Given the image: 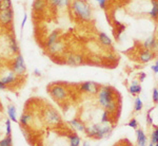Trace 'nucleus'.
<instances>
[{
	"label": "nucleus",
	"instance_id": "14",
	"mask_svg": "<svg viewBox=\"0 0 158 146\" xmlns=\"http://www.w3.org/2000/svg\"><path fill=\"white\" fill-rule=\"evenodd\" d=\"M16 80H17V74H16L15 72H9V74L6 75V76H4V77L1 78V81H2V83L4 85H5L6 87L7 86H10V85L14 84L16 82Z\"/></svg>",
	"mask_w": 158,
	"mask_h": 146
},
{
	"label": "nucleus",
	"instance_id": "15",
	"mask_svg": "<svg viewBox=\"0 0 158 146\" xmlns=\"http://www.w3.org/2000/svg\"><path fill=\"white\" fill-rule=\"evenodd\" d=\"M58 37H59V31H53L52 33L48 36V38H46V45H44L46 48L51 47L53 44H55V42L58 40Z\"/></svg>",
	"mask_w": 158,
	"mask_h": 146
},
{
	"label": "nucleus",
	"instance_id": "2",
	"mask_svg": "<svg viewBox=\"0 0 158 146\" xmlns=\"http://www.w3.org/2000/svg\"><path fill=\"white\" fill-rule=\"evenodd\" d=\"M70 9L73 15L80 20L90 21L92 19L91 6L85 0H72L70 3Z\"/></svg>",
	"mask_w": 158,
	"mask_h": 146
},
{
	"label": "nucleus",
	"instance_id": "38",
	"mask_svg": "<svg viewBox=\"0 0 158 146\" xmlns=\"http://www.w3.org/2000/svg\"><path fill=\"white\" fill-rule=\"evenodd\" d=\"M151 68H152V70H153L154 72H155V73H158V59H157V62H156L155 65L152 66Z\"/></svg>",
	"mask_w": 158,
	"mask_h": 146
},
{
	"label": "nucleus",
	"instance_id": "33",
	"mask_svg": "<svg viewBox=\"0 0 158 146\" xmlns=\"http://www.w3.org/2000/svg\"><path fill=\"white\" fill-rule=\"evenodd\" d=\"M153 101L155 104L158 103V89L157 88H154L153 89Z\"/></svg>",
	"mask_w": 158,
	"mask_h": 146
},
{
	"label": "nucleus",
	"instance_id": "26",
	"mask_svg": "<svg viewBox=\"0 0 158 146\" xmlns=\"http://www.w3.org/2000/svg\"><path fill=\"white\" fill-rule=\"evenodd\" d=\"M70 145L71 146H79L80 145V138L76 134L70 136Z\"/></svg>",
	"mask_w": 158,
	"mask_h": 146
},
{
	"label": "nucleus",
	"instance_id": "1",
	"mask_svg": "<svg viewBox=\"0 0 158 146\" xmlns=\"http://www.w3.org/2000/svg\"><path fill=\"white\" fill-rule=\"evenodd\" d=\"M98 101L104 108L106 109L109 113H113L117 108V104L114 99V90L111 87L102 86L98 92Z\"/></svg>",
	"mask_w": 158,
	"mask_h": 146
},
{
	"label": "nucleus",
	"instance_id": "8",
	"mask_svg": "<svg viewBox=\"0 0 158 146\" xmlns=\"http://www.w3.org/2000/svg\"><path fill=\"white\" fill-rule=\"evenodd\" d=\"M64 62L69 66H80L84 62V60H83V56L81 54L67 53V55L64 56Z\"/></svg>",
	"mask_w": 158,
	"mask_h": 146
},
{
	"label": "nucleus",
	"instance_id": "34",
	"mask_svg": "<svg viewBox=\"0 0 158 146\" xmlns=\"http://www.w3.org/2000/svg\"><path fill=\"white\" fill-rule=\"evenodd\" d=\"M106 59L108 60H110V62H116L117 60V55L116 54H114V53H111V54H109V55L106 56Z\"/></svg>",
	"mask_w": 158,
	"mask_h": 146
},
{
	"label": "nucleus",
	"instance_id": "7",
	"mask_svg": "<svg viewBox=\"0 0 158 146\" xmlns=\"http://www.w3.org/2000/svg\"><path fill=\"white\" fill-rule=\"evenodd\" d=\"M85 132H86V134H88L89 137L93 138V139H96V140H99V139L104 138V131H102V126L99 124H95L90 126V127H86Z\"/></svg>",
	"mask_w": 158,
	"mask_h": 146
},
{
	"label": "nucleus",
	"instance_id": "19",
	"mask_svg": "<svg viewBox=\"0 0 158 146\" xmlns=\"http://www.w3.org/2000/svg\"><path fill=\"white\" fill-rule=\"evenodd\" d=\"M137 136V144L138 146H146V137L144 132L141 129H137L136 130Z\"/></svg>",
	"mask_w": 158,
	"mask_h": 146
},
{
	"label": "nucleus",
	"instance_id": "6",
	"mask_svg": "<svg viewBox=\"0 0 158 146\" xmlns=\"http://www.w3.org/2000/svg\"><path fill=\"white\" fill-rule=\"evenodd\" d=\"M13 19H14V10L13 9L0 11V25L6 28L12 25Z\"/></svg>",
	"mask_w": 158,
	"mask_h": 146
},
{
	"label": "nucleus",
	"instance_id": "4",
	"mask_svg": "<svg viewBox=\"0 0 158 146\" xmlns=\"http://www.w3.org/2000/svg\"><path fill=\"white\" fill-rule=\"evenodd\" d=\"M48 91L50 92L51 97L56 101H63L67 97V88L62 85H52L50 88H48Z\"/></svg>",
	"mask_w": 158,
	"mask_h": 146
},
{
	"label": "nucleus",
	"instance_id": "17",
	"mask_svg": "<svg viewBox=\"0 0 158 146\" xmlns=\"http://www.w3.org/2000/svg\"><path fill=\"white\" fill-rule=\"evenodd\" d=\"M153 57H154V53L152 51H150V50L143 51L139 55V59L141 62H149L150 60H152Z\"/></svg>",
	"mask_w": 158,
	"mask_h": 146
},
{
	"label": "nucleus",
	"instance_id": "10",
	"mask_svg": "<svg viewBox=\"0 0 158 146\" xmlns=\"http://www.w3.org/2000/svg\"><path fill=\"white\" fill-rule=\"evenodd\" d=\"M64 44L62 42V40H57L55 44H53L51 47L46 48L48 53L51 55H57V54H61L64 51Z\"/></svg>",
	"mask_w": 158,
	"mask_h": 146
},
{
	"label": "nucleus",
	"instance_id": "27",
	"mask_svg": "<svg viewBox=\"0 0 158 146\" xmlns=\"http://www.w3.org/2000/svg\"><path fill=\"white\" fill-rule=\"evenodd\" d=\"M142 106L143 104L141 99L137 97L136 99H135V102H134V110H135V111H140V110L142 109Z\"/></svg>",
	"mask_w": 158,
	"mask_h": 146
},
{
	"label": "nucleus",
	"instance_id": "23",
	"mask_svg": "<svg viewBox=\"0 0 158 146\" xmlns=\"http://www.w3.org/2000/svg\"><path fill=\"white\" fill-rule=\"evenodd\" d=\"M150 16L152 18H157L158 17V0H153L152 1V10L150 11Z\"/></svg>",
	"mask_w": 158,
	"mask_h": 146
},
{
	"label": "nucleus",
	"instance_id": "5",
	"mask_svg": "<svg viewBox=\"0 0 158 146\" xmlns=\"http://www.w3.org/2000/svg\"><path fill=\"white\" fill-rule=\"evenodd\" d=\"M12 71L15 72L17 75H23L27 71V66L23 56L19 53L15 56L14 62L12 64Z\"/></svg>",
	"mask_w": 158,
	"mask_h": 146
},
{
	"label": "nucleus",
	"instance_id": "13",
	"mask_svg": "<svg viewBox=\"0 0 158 146\" xmlns=\"http://www.w3.org/2000/svg\"><path fill=\"white\" fill-rule=\"evenodd\" d=\"M69 124L72 126V127L75 129V130L77 131H81V132H85V129H86V127L84 126V124L82 123L80 120H78V119H73L72 121L69 122Z\"/></svg>",
	"mask_w": 158,
	"mask_h": 146
},
{
	"label": "nucleus",
	"instance_id": "30",
	"mask_svg": "<svg viewBox=\"0 0 158 146\" xmlns=\"http://www.w3.org/2000/svg\"><path fill=\"white\" fill-rule=\"evenodd\" d=\"M129 126L130 127H132L133 129H135V130H137L138 129V123H137V121L135 120V119H133V120H131V121L129 122Z\"/></svg>",
	"mask_w": 158,
	"mask_h": 146
},
{
	"label": "nucleus",
	"instance_id": "25",
	"mask_svg": "<svg viewBox=\"0 0 158 146\" xmlns=\"http://www.w3.org/2000/svg\"><path fill=\"white\" fill-rule=\"evenodd\" d=\"M0 146H13V140L12 136H5L3 140L0 141Z\"/></svg>",
	"mask_w": 158,
	"mask_h": 146
},
{
	"label": "nucleus",
	"instance_id": "20",
	"mask_svg": "<svg viewBox=\"0 0 158 146\" xmlns=\"http://www.w3.org/2000/svg\"><path fill=\"white\" fill-rule=\"evenodd\" d=\"M10 51L12 54H19V46L18 42L16 40V38L14 36L10 37Z\"/></svg>",
	"mask_w": 158,
	"mask_h": 146
},
{
	"label": "nucleus",
	"instance_id": "3",
	"mask_svg": "<svg viewBox=\"0 0 158 146\" xmlns=\"http://www.w3.org/2000/svg\"><path fill=\"white\" fill-rule=\"evenodd\" d=\"M43 120L44 123L49 126H57L61 123V118L54 108L52 107H46L43 111Z\"/></svg>",
	"mask_w": 158,
	"mask_h": 146
},
{
	"label": "nucleus",
	"instance_id": "29",
	"mask_svg": "<svg viewBox=\"0 0 158 146\" xmlns=\"http://www.w3.org/2000/svg\"><path fill=\"white\" fill-rule=\"evenodd\" d=\"M60 1L61 0H48L50 5L52 6V8H56V9H58V6L60 4Z\"/></svg>",
	"mask_w": 158,
	"mask_h": 146
},
{
	"label": "nucleus",
	"instance_id": "37",
	"mask_svg": "<svg viewBox=\"0 0 158 146\" xmlns=\"http://www.w3.org/2000/svg\"><path fill=\"white\" fill-rule=\"evenodd\" d=\"M98 3H99V5H100L101 9H104L106 8V0H97Z\"/></svg>",
	"mask_w": 158,
	"mask_h": 146
},
{
	"label": "nucleus",
	"instance_id": "12",
	"mask_svg": "<svg viewBox=\"0 0 158 146\" xmlns=\"http://www.w3.org/2000/svg\"><path fill=\"white\" fill-rule=\"evenodd\" d=\"M19 122H20L21 126L27 128L33 123V115L31 114V113H29V112H22V114L20 115Z\"/></svg>",
	"mask_w": 158,
	"mask_h": 146
},
{
	"label": "nucleus",
	"instance_id": "40",
	"mask_svg": "<svg viewBox=\"0 0 158 146\" xmlns=\"http://www.w3.org/2000/svg\"><path fill=\"white\" fill-rule=\"evenodd\" d=\"M6 88V86L2 83V81H1V78H0V90H4Z\"/></svg>",
	"mask_w": 158,
	"mask_h": 146
},
{
	"label": "nucleus",
	"instance_id": "32",
	"mask_svg": "<svg viewBox=\"0 0 158 146\" xmlns=\"http://www.w3.org/2000/svg\"><path fill=\"white\" fill-rule=\"evenodd\" d=\"M5 126H6V136H10L12 134V127H11V120H6V123H5Z\"/></svg>",
	"mask_w": 158,
	"mask_h": 146
},
{
	"label": "nucleus",
	"instance_id": "39",
	"mask_svg": "<svg viewBox=\"0 0 158 146\" xmlns=\"http://www.w3.org/2000/svg\"><path fill=\"white\" fill-rule=\"evenodd\" d=\"M93 62H95V64H100L101 58L100 57H93Z\"/></svg>",
	"mask_w": 158,
	"mask_h": 146
},
{
	"label": "nucleus",
	"instance_id": "9",
	"mask_svg": "<svg viewBox=\"0 0 158 146\" xmlns=\"http://www.w3.org/2000/svg\"><path fill=\"white\" fill-rule=\"evenodd\" d=\"M100 87L95 82H85L80 85V91L89 94H96L99 92Z\"/></svg>",
	"mask_w": 158,
	"mask_h": 146
},
{
	"label": "nucleus",
	"instance_id": "24",
	"mask_svg": "<svg viewBox=\"0 0 158 146\" xmlns=\"http://www.w3.org/2000/svg\"><path fill=\"white\" fill-rule=\"evenodd\" d=\"M12 9V1L11 0H0V11Z\"/></svg>",
	"mask_w": 158,
	"mask_h": 146
},
{
	"label": "nucleus",
	"instance_id": "21",
	"mask_svg": "<svg viewBox=\"0 0 158 146\" xmlns=\"http://www.w3.org/2000/svg\"><path fill=\"white\" fill-rule=\"evenodd\" d=\"M129 91H130V93H132L133 95H136V94L141 92V86L138 84V82L137 81H133L132 86L129 88Z\"/></svg>",
	"mask_w": 158,
	"mask_h": 146
},
{
	"label": "nucleus",
	"instance_id": "18",
	"mask_svg": "<svg viewBox=\"0 0 158 146\" xmlns=\"http://www.w3.org/2000/svg\"><path fill=\"white\" fill-rule=\"evenodd\" d=\"M143 47L146 50H155L157 49V42H156V39L154 37H149L146 38V41L143 42Z\"/></svg>",
	"mask_w": 158,
	"mask_h": 146
},
{
	"label": "nucleus",
	"instance_id": "44",
	"mask_svg": "<svg viewBox=\"0 0 158 146\" xmlns=\"http://www.w3.org/2000/svg\"><path fill=\"white\" fill-rule=\"evenodd\" d=\"M149 146H154V144H153V143H150V145Z\"/></svg>",
	"mask_w": 158,
	"mask_h": 146
},
{
	"label": "nucleus",
	"instance_id": "45",
	"mask_svg": "<svg viewBox=\"0 0 158 146\" xmlns=\"http://www.w3.org/2000/svg\"><path fill=\"white\" fill-rule=\"evenodd\" d=\"M156 146H158V143H157V144H156Z\"/></svg>",
	"mask_w": 158,
	"mask_h": 146
},
{
	"label": "nucleus",
	"instance_id": "43",
	"mask_svg": "<svg viewBox=\"0 0 158 146\" xmlns=\"http://www.w3.org/2000/svg\"><path fill=\"white\" fill-rule=\"evenodd\" d=\"M82 146H90V144L88 143V142H84V143H83V145Z\"/></svg>",
	"mask_w": 158,
	"mask_h": 146
},
{
	"label": "nucleus",
	"instance_id": "16",
	"mask_svg": "<svg viewBox=\"0 0 158 146\" xmlns=\"http://www.w3.org/2000/svg\"><path fill=\"white\" fill-rule=\"evenodd\" d=\"M98 39L100 41L101 44L106 46V47H111L112 46V39L106 34L104 32H99L98 33Z\"/></svg>",
	"mask_w": 158,
	"mask_h": 146
},
{
	"label": "nucleus",
	"instance_id": "42",
	"mask_svg": "<svg viewBox=\"0 0 158 146\" xmlns=\"http://www.w3.org/2000/svg\"><path fill=\"white\" fill-rule=\"evenodd\" d=\"M144 78H146V74H144V73H142V74L140 75V80H141V82H142Z\"/></svg>",
	"mask_w": 158,
	"mask_h": 146
},
{
	"label": "nucleus",
	"instance_id": "35",
	"mask_svg": "<svg viewBox=\"0 0 158 146\" xmlns=\"http://www.w3.org/2000/svg\"><path fill=\"white\" fill-rule=\"evenodd\" d=\"M109 112L104 111V114H102V119H101V123H108V119H109Z\"/></svg>",
	"mask_w": 158,
	"mask_h": 146
},
{
	"label": "nucleus",
	"instance_id": "28",
	"mask_svg": "<svg viewBox=\"0 0 158 146\" xmlns=\"http://www.w3.org/2000/svg\"><path fill=\"white\" fill-rule=\"evenodd\" d=\"M151 143H153L154 145L158 143V127H156L155 130L152 132V142Z\"/></svg>",
	"mask_w": 158,
	"mask_h": 146
},
{
	"label": "nucleus",
	"instance_id": "41",
	"mask_svg": "<svg viewBox=\"0 0 158 146\" xmlns=\"http://www.w3.org/2000/svg\"><path fill=\"white\" fill-rule=\"evenodd\" d=\"M34 72H35V74H36L37 76H40V74H41V72H40L38 69H35V71H34Z\"/></svg>",
	"mask_w": 158,
	"mask_h": 146
},
{
	"label": "nucleus",
	"instance_id": "22",
	"mask_svg": "<svg viewBox=\"0 0 158 146\" xmlns=\"http://www.w3.org/2000/svg\"><path fill=\"white\" fill-rule=\"evenodd\" d=\"M7 114L9 119L13 122H17V113H16V107L14 105H10L7 107Z\"/></svg>",
	"mask_w": 158,
	"mask_h": 146
},
{
	"label": "nucleus",
	"instance_id": "31",
	"mask_svg": "<svg viewBox=\"0 0 158 146\" xmlns=\"http://www.w3.org/2000/svg\"><path fill=\"white\" fill-rule=\"evenodd\" d=\"M71 3V0H61L60 1V4L58 6V9H63L65 6H69Z\"/></svg>",
	"mask_w": 158,
	"mask_h": 146
},
{
	"label": "nucleus",
	"instance_id": "36",
	"mask_svg": "<svg viewBox=\"0 0 158 146\" xmlns=\"http://www.w3.org/2000/svg\"><path fill=\"white\" fill-rule=\"evenodd\" d=\"M27 20V14H25L23 15V18H22V21H21V25H20V28H21V31L23 32V29H25V22Z\"/></svg>",
	"mask_w": 158,
	"mask_h": 146
},
{
	"label": "nucleus",
	"instance_id": "11",
	"mask_svg": "<svg viewBox=\"0 0 158 146\" xmlns=\"http://www.w3.org/2000/svg\"><path fill=\"white\" fill-rule=\"evenodd\" d=\"M48 5V0H34L32 9L35 13H41Z\"/></svg>",
	"mask_w": 158,
	"mask_h": 146
}]
</instances>
